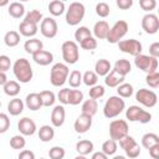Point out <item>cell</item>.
Instances as JSON below:
<instances>
[{
    "label": "cell",
    "instance_id": "60",
    "mask_svg": "<svg viewBox=\"0 0 159 159\" xmlns=\"http://www.w3.org/2000/svg\"><path fill=\"white\" fill-rule=\"evenodd\" d=\"M6 5H9L7 0H0V6H6Z\"/></svg>",
    "mask_w": 159,
    "mask_h": 159
},
{
    "label": "cell",
    "instance_id": "36",
    "mask_svg": "<svg viewBox=\"0 0 159 159\" xmlns=\"http://www.w3.org/2000/svg\"><path fill=\"white\" fill-rule=\"evenodd\" d=\"M42 19H43L42 14H41L39 10L34 9V10H30V11H29V12L25 15L24 21H27V22H31V24L37 25L39 22H41V21H42Z\"/></svg>",
    "mask_w": 159,
    "mask_h": 159
},
{
    "label": "cell",
    "instance_id": "56",
    "mask_svg": "<svg viewBox=\"0 0 159 159\" xmlns=\"http://www.w3.org/2000/svg\"><path fill=\"white\" fill-rule=\"evenodd\" d=\"M19 159H35V153L29 149H24L19 154Z\"/></svg>",
    "mask_w": 159,
    "mask_h": 159
},
{
    "label": "cell",
    "instance_id": "35",
    "mask_svg": "<svg viewBox=\"0 0 159 159\" xmlns=\"http://www.w3.org/2000/svg\"><path fill=\"white\" fill-rule=\"evenodd\" d=\"M133 86L130 83H125L123 82L122 84H119L117 87V93H118V97L120 98H129L132 94H133Z\"/></svg>",
    "mask_w": 159,
    "mask_h": 159
},
{
    "label": "cell",
    "instance_id": "55",
    "mask_svg": "<svg viewBox=\"0 0 159 159\" xmlns=\"http://www.w3.org/2000/svg\"><path fill=\"white\" fill-rule=\"evenodd\" d=\"M133 5V0H117V6L122 10H128L129 7H132Z\"/></svg>",
    "mask_w": 159,
    "mask_h": 159
},
{
    "label": "cell",
    "instance_id": "44",
    "mask_svg": "<svg viewBox=\"0 0 159 159\" xmlns=\"http://www.w3.org/2000/svg\"><path fill=\"white\" fill-rule=\"evenodd\" d=\"M65 149L62 147H52L50 150H48V157L50 159H63L65 158Z\"/></svg>",
    "mask_w": 159,
    "mask_h": 159
},
{
    "label": "cell",
    "instance_id": "32",
    "mask_svg": "<svg viewBox=\"0 0 159 159\" xmlns=\"http://www.w3.org/2000/svg\"><path fill=\"white\" fill-rule=\"evenodd\" d=\"M48 11L53 16H60L65 11V2L60 0H53L48 4Z\"/></svg>",
    "mask_w": 159,
    "mask_h": 159
},
{
    "label": "cell",
    "instance_id": "41",
    "mask_svg": "<svg viewBox=\"0 0 159 159\" xmlns=\"http://www.w3.org/2000/svg\"><path fill=\"white\" fill-rule=\"evenodd\" d=\"M83 101V93L80 89H71L68 96V104L77 106Z\"/></svg>",
    "mask_w": 159,
    "mask_h": 159
},
{
    "label": "cell",
    "instance_id": "52",
    "mask_svg": "<svg viewBox=\"0 0 159 159\" xmlns=\"http://www.w3.org/2000/svg\"><path fill=\"white\" fill-rule=\"evenodd\" d=\"M139 5H140V7L144 11H150V10H154L155 9L157 1L155 0H140L139 1Z\"/></svg>",
    "mask_w": 159,
    "mask_h": 159
},
{
    "label": "cell",
    "instance_id": "30",
    "mask_svg": "<svg viewBox=\"0 0 159 159\" xmlns=\"http://www.w3.org/2000/svg\"><path fill=\"white\" fill-rule=\"evenodd\" d=\"M4 42H5V45L7 47H15V46H17L19 42H20V34L17 31H14V30L7 31L5 34V36H4Z\"/></svg>",
    "mask_w": 159,
    "mask_h": 159
},
{
    "label": "cell",
    "instance_id": "50",
    "mask_svg": "<svg viewBox=\"0 0 159 159\" xmlns=\"http://www.w3.org/2000/svg\"><path fill=\"white\" fill-rule=\"evenodd\" d=\"M11 67V60L6 55H0V72H6Z\"/></svg>",
    "mask_w": 159,
    "mask_h": 159
},
{
    "label": "cell",
    "instance_id": "19",
    "mask_svg": "<svg viewBox=\"0 0 159 159\" xmlns=\"http://www.w3.org/2000/svg\"><path fill=\"white\" fill-rule=\"evenodd\" d=\"M24 50L30 53V55H34L41 50H43V43L41 40L36 39V37H32L30 40H26V42L24 43Z\"/></svg>",
    "mask_w": 159,
    "mask_h": 159
},
{
    "label": "cell",
    "instance_id": "22",
    "mask_svg": "<svg viewBox=\"0 0 159 159\" xmlns=\"http://www.w3.org/2000/svg\"><path fill=\"white\" fill-rule=\"evenodd\" d=\"M25 104L30 111H39L42 107V102L39 93H30L25 98Z\"/></svg>",
    "mask_w": 159,
    "mask_h": 159
},
{
    "label": "cell",
    "instance_id": "4",
    "mask_svg": "<svg viewBox=\"0 0 159 159\" xmlns=\"http://www.w3.org/2000/svg\"><path fill=\"white\" fill-rule=\"evenodd\" d=\"M84 14H86V7L82 2L78 1L71 2L66 11V22L70 26H76L83 20Z\"/></svg>",
    "mask_w": 159,
    "mask_h": 159
},
{
    "label": "cell",
    "instance_id": "38",
    "mask_svg": "<svg viewBox=\"0 0 159 159\" xmlns=\"http://www.w3.org/2000/svg\"><path fill=\"white\" fill-rule=\"evenodd\" d=\"M67 81H68V83H70L71 87H73V88L80 87L81 83H82V73H81V71L73 70V71L70 73V77L67 78Z\"/></svg>",
    "mask_w": 159,
    "mask_h": 159
},
{
    "label": "cell",
    "instance_id": "25",
    "mask_svg": "<svg viewBox=\"0 0 159 159\" xmlns=\"http://www.w3.org/2000/svg\"><path fill=\"white\" fill-rule=\"evenodd\" d=\"M24 106L25 103L22 102V99L20 98H14L9 102L7 104V112L11 114V116H19L24 111Z\"/></svg>",
    "mask_w": 159,
    "mask_h": 159
},
{
    "label": "cell",
    "instance_id": "27",
    "mask_svg": "<svg viewBox=\"0 0 159 159\" xmlns=\"http://www.w3.org/2000/svg\"><path fill=\"white\" fill-rule=\"evenodd\" d=\"M97 109H98V103L96 99H86L83 103H82V113L83 114H87L89 117H93L96 113H97Z\"/></svg>",
    "mask_w": 159,
    "mask_h": 159
},
{
    "label": "cell",
    "instance_id": "62",
    "mask_svg": "<svg viewBox=\"0 0 159 159\" xmlns=\"http://www.w3.org/2000/svg\"><path fill=\"white\" fill-rule=\"evenodd\" d=\"M73 159H87L84 155H77L76 158H73Z\"/></svg>",
    "mask_w": 159,
    "mask_h": 159
},
{
    "label": "cell",
    "instance_id": "8",
    "mask_svg": "<svg viewBox=\"0 0 159 159\" xmlns=\"http://www.w3.org/2000/svg\"><path fill=\"white\" fill-rule=\"evenodd\" d=\"M125 117L129 122H139V123H149L152 120V114L139 106H130L125 111Z\"/></svg>",
    "mask_w": 159,
    "mask_h": 159
},
{
    "label": "cell",
    "instance_id": "53",
    "mask_svg": "<svg viewBox=\"0 0 159 159\" xmlns=\"http://www.w3.org/2000/svg\"><path fill=\"white\" fill-rule=\"evenodd\" d=\"M125 155H127L128 158H130V159L138 158V157L140 155V147H139V144L137 143L134 147H132V148H129L128 150H125Z\"/></svg>",
    "mask_w": 159,
    "mask_h": 159
},
{
    "label": "cell",
    "instance_id": "10",
    "mask_svg": "<svg viewBox=\"0 0 159 159\" xmlns=\"http://www.w3.org/2000/svg\"><path fill=\"white\" fill-rule=\"evenodd\" d=\"M118 47L122 52L124 53H128V55H132V56H138L142 53L143 51V46L142 43L135 40V39H128V40H120L118 42Z\"/></svg>",
    "mask_w": 159,
    "mask_h": 159
},
{
    "label": "cell",
    "instance_id": "11",
    "mask_svg": "<svg viewBox=\"0 0 159 159\" xmlns=\"http://www.w3.org/2000/svg\"><path fill=\"white\" fill-rule=\"evenodd\" d=\"M135 99L143 104L144 107H148V108H152L157 104L158 102V96L154 91L152 89H147V88H140L135 93Z\"/></svg>",
    "mask_w": 159,
    "mask_h": 159
},
{
    "label": "cell",
    "instance_id": "40",
    "mask_svg": "<svg viewBox=\"0 0 159 159\" xmlns=\"http://www.w3.org/2000/svg\"><path fill=\"white\" fill-rule=\"evenodd\" d=\"M92 36V32H91V30L88 29V27H86V26H80L77 30H76V32H75V40L77 41V42H82L83 40H86V39H88V37H91Z\"/></svg>",
    "mask_w": 159,
    "mask_h": 159
},
{
    "label": "cell",
    "instance_id": "64",
    "mask_svg": "<svg viewBox=\"0 0 159 159\" xmlns=\"http://www.w3.org/2000/svg\"><path fill=\"white\" fill-rule=\"evenodd\" d=\"M0 107H1V102H0Z\"/></svg>",
    "mask_w": 159,
    "mask_h": 159
},
{
    "label": "cell",
    "instance_id": "20",
    "mask_svg": "<svg viewBox=\"0 0 159 159\" xmlns=\"http://www.w3.org/2000/svg\"><path fill=\"white\" fill-rule=\"evenodd\" d=\"M37 25L27 22V21H22L19 25V34H21L25 37H34L37 34Z\"/></svg>",
    "mask_w": 159,
    "mask_h": 159
},
{
    "label": "cell",
    "instance_id": "57",
    "mask_svg": "<svg viewBox=\"0 0 159 159\" xmlns=\"http://www.w3.org/2000/svg\"><path fill=\"white\" fill-rule=\"evenodd\" d=\"M148 150H149V155H150L153 159H159V144L153 145V147L149 148Z\"/></svg>",
    "mask_w": 159,
    "mask_h": 159
},
{
    "label": "cell",
    "instance_id": "5",
    "mask_svg": "<svg viewBox=\"0 0 159 159\" xmlns=\"http://www.w3.org/2000/svg\"><path fill=\"white\" fill-rule=\"evenodd\" d=\"M128 22L124 20H118L112 27H109L108 35L106 37V40L109 43H118L127 34L128 31Z\"/></svg>",
    "mask_w": 159,
    "mask_h": 159
},
{
    "label": "cell",
    "instance_id": "42",
    "mask_svg": "<svg viewBox=\"0 0 159 159\" xmlns=\"http://www.w3.org/2000/svg\"><path fill=\"white\" fill-rule=\"evenodd\" d=\"M26 145V140L24 138V135H14L10 139V147L12 149H24Z\"/></svg>",
    "mask_w": 159,
    "mask_h": 159
},
{
    "label": "cell",
    "instance_id": "17",
    "mask_svg": "<svg viewBox=\"0 0 159 159\" xmlns=\"http://www.w3.org/2000/svg\"><path fill=\"white\" fill-rule=\"evenodd\" d=\"M32 60L40 66H47L53 61V55L50 51L41 50V51L32 55Z\"/></svg>",
    "mask_w": 159,
    "mask_h": 159
},
{
    "label": "cell",
    "instance_id": "51",
    "mask_svg": "<svg viewBox=\"0 0 159 159\" xmlns=\"http://www.w3.org/2000/svg\"><path fill=\"white\" fill-rule=\"evenodd\" d=\"M70 88H62L57 93V98L62 104H68V96H70Z\"/></svg>",
    "mask_w": 159,
    "mask_h": 159
},
{
    "label": "cell",
    "instance_id": "28",
    "mask_svg": "<svg viewBox=\"0 0 159 159\" xmlns=\"http://www.w3.org/2000/svg\"><path fill=\"white\" fill-rule=\"evenodd\" d=\"M53 137H55V129L51 125L45 124V125L40 127V129H39V138H40L41 142L47 143V142L52 140Z\"/></svg>",
    "mask_w": 159,
    "mask_h": 159
},
{
    "label": "cell",
    "instance_id": "54",
    "mask_svg": "<svg viewBox=\"0 0 159 159\" xmlns=\"http://www.w3.org/2000/svg\"><path fill=\"white\" fill-rule=\"evenodd\" d=\"M149 56L158 58L159 57V42H153L149 46Z\"/></svg>",
    "mask_w": 159,
    "mask_h": 159
},
{
    "label": "cell",
    "instance_id": "21",
    "mask_svg": "<svg viewBox=\"0 0 159 159\" xmlns=\"http://www.w3.org/2000/svg\"><path fill=\"white\" fill-rule=\"evenodd\" d=\"M124 82V76L119 75L118 72H116L114 70H111V72L106 76L104 78V83L108 87H118L119 84H122Z\"/></svg>",
    "mask_w": 159,
    "mask_h": 159
},
{
    "label": "cell",
    "instance_id": "33",
    "mask_svg": "<svg viewBox=\"0 0 159 159\" xmlns=\"http://www.w3.org/2000/svg\"><path fill=\"white\" fill-rule=\"evenodd\" d=\"M155 144H159V137L155 133H147L142 137V145L145 149H149Z\"/></svg>",
    "mask_w": 159,
    "mask_h": 159
},
{
    "label": "cell",
    "instance_id": "26",
    "mask_svg": "<svg viewBox=\"0 0 159 159\" xmlns=\"http://www.w3.org/2000/svg\"><path fill=\"white\" fill-rule=\"evenodd\" d=\"M93 148H94L93 143L91 140H88V139H82V140L77 142V144H76L77 153L80 155H84V157L88 155L89 153H92L93 152Z\"/></svg>",
    "mask_w": 159,
    "mask_h": 159
},
{
    "label": "cell",
    "instance_id": "46",
    "mask_svg": "<svg viewBox=\"0 0 159 159\" xmlns=\"http://www.w3.org/2000/svg\"><path fill=\"white\" fill-rule=\"evenodd\" d=\"M109 5L107 2H98L96 5V14L99 16V17H107L109 15Z\"/></svg>",
    "mask_w": 159,
    "mask_h": 159
},
{
    "label": "cell",
    "instance_id": "9",
    "mask_svg": "<svg viewBox=\"0 0 159 159\" xmlns=\"http://www.w3.org/2000/svg\"><path fill=\"white\" fill-rule=\"evenodd\" d=\"M128 123L124 119H114L109 123V135L111 139L119 142L122 138L128 135Z\"/></svg>",
    "mask_w": 159,
    "mask_h": 159
},
{
    "label": "cell",
    "instance_id": "15",
    "mask_svg": "<svg viewBox=\"0 0 159 159\" xmlns=\"http://www.w3.org/2000/svg\"><path fill=\"white\" fill-rule=\"evenodd\" d=\"M17 129H19V132L22 135H32V134H35V132H36L37 128H36V123L31 118L24 117V118H21L19 120Z\"/></svg>",
    "mask_w": 159,
    "mask_h": 159
},
{
    "label": "cell",
    "instance_id": "29",
    "mask_svg": "<svg viewBox=\"0 0 159 159\" xmlns=\"http://www.w3.org/2000/svg\"><path fill=\"white\" fill-rule=\"evenodd\" d=\"M7 11H9L10 16H12L14 19H20V17H22L24 14H25V6H24V4H21V2L14 1V2H11V4L9 5Z\"/></svg>",
    "mask_w": 159,
    "mask_h": 159
},
{
    "label": "cell",
    "instance_id": "39",
    "mask_svg": "<svg viewBox=\"0 0 159 159\" xmlns=\"http://www.w3.org/2000/svg\"><path fill=\"white\" fill-rule=\"evenodd\" d=\"M117 148H118L117 147V142L113 140V139H108L102 144V153H104L107 157H109V155L116 154Z\"/></svg>",
    "mask_w": 159,
    "mask_h": 159
},
{
    "label": "cell",
    "instance_id": "14",
    "mask_svg": "<svg viewBox=\"0 0 159 159\" xmlns=\"http://www.w3.org/2000/svg\"><path fill=\"white\" fill-rule=\"evenodd\" d=\"M92 127V117L87 116V114H80L76 120H75V124H73V128L77 133L80 134H83V133H87L89 130V128Z\"/></svg>",
    "mask_w": 159,
    "mask_h": 159
},
{
    "label": "cell",
    "instance_id": "3",
    "mask_svg": "<svg viewBox=\"0 0 159 159\" xmlns=\"http://www.w3.org/2000/svg\"><path fill=\"white\" fill-rule=\"evenodd\" d=\"M68 75H70V70L66 63H61V62L55 63L50 72V82L55 87H61L67 81Z\"/></svg>",
    "mask_w": 159,
    "mask_h": 159
},
{
    "label": "cell",
    "instance_id": "23",
    "mask_svg": "<svg viewBox=\"0 0 159 159\" xmlns=\"http://www.w3.org/2000/svg\"><path fill=\"white\" fill-rule=\"evenodd\" d=\"M111 68H112V66H111V62L108 61V60H106V58H101V60H98L97 62H96V65H94V73L97 75V76H107L109 72H111Z\"/></svg>",
    "mask_w": 159,
    "mask_h": 159
},
{
    "label": "cell",
    "instance_id": "34",
    "mask_svg": "<svg viewBox=\"0 0 159 159\" xmlns=\"http://www.w3.org/2000/svg\"><path fill=\"white\" fill-rule=\"evenodd\" d=\"M39 94L42 102V107H51L56 101L55 93L52 91H41Z\"/></svg>",
    "mask_w": 159,
    "mask_h": 159
},
{
    "label": "cell",
    "instance_id": "16",
    "mask_svg": "<svg viewBox=\"0 0 159 159\" xmlns=\"http://www.w3.org/2000/svg\"><path fill=\"white\" fill-rule=\"evenodd\" d=\"M65 118H66V111L63 108V106H56L52 112H51V123L53 127L58 128L65 123Z\"/></svg>",
    "mask_w": 159,
    "mask_h": 159
},
{
    "label": "cell",
    "instance_id": "49",
    "mask_svg": "<svg viewBox=\"0 0 159 159\" xmlns=\"http://www.w3.org/2000/svg\"><path fill=\"white\" fill-rule=\"evenodd\" d=\"M10 128V118L5 113H0V134L7 132Z\"/></svg>",
    "mask_w": 159,
    "mask_h": 159
},
{
    "label": "cell",
    "instance_id": "18",
    "mask_svg": "<svg viewBox=\"0 0 159 159\" xmlns=\"http://www.w3.org/2000/svg\"><path fill=\"white\" fill-rule=\"evenodd\" d=\"M108 31H109V25L107 21L104 20H101V21H97L93 26V34H94V39H99V40H103L107 37L108 35Z\"/></svg>",
    "mask_w": 159,
    "mask_h": 159
},
{
    "label": "cell",
    "instance_id": "24",
    "mask_svg": "<svg viewBox=\"0 0 159 159\" xmlns=\"http://www.w3.org/2000/svg\"><path fill=\"white\" fill-rule=\"evenodd\" d=\"M116 72H118L119 75L122 76H127L130 71H132V65L128 60L125 58H120V60H117L116 63H114V68H113Z\"/></svg>",
    "mask_w": 159,
    "mask_h": 159
},
{
    "label": "cell",
    "instance_id": "2",
    "mask_svg": "<svg viewBox=\"0 0 159 159\" xmlns=\"http://www.w3.org/2000/svg\"><path fill=\"white\" fill-rule=\"evenodd\" d=\"M124 108H125L124 99L118 96H112L104 103L103 114L106 118H114V117L119 116L124 111Z\"/></svg>",
    "mask_w": 159,
    "mask_h": 159
},
{
    "label": "cell",
    "instance_id": "7",
    "mask_svg": "<svg viewBox=\"0 0 159 159\" xmlns=\"http://www.w3.org/2000/svg\"><path fill=\"white\" fill-rule=\"evenodd\" d=\"M61 51H62V58L65 60L66 65H73L80 58L78 45L75 41H65L62 43Z\"/></svg>",
    "mask_w": 159,
    "mask_h": 159
},
{
    "label": "cell",
    "instance_id": "13",
    "mask_svg": "<svg viewBox=\"0 0 159 159\" xmlns=\"http://www.w3.org/2000/svg\"><path fill=\"white\" fill-rule=\"evenodd\" d=\"M57 30H58V26H57V22L55 19H52V17L42 19V21L40 24V31L45 37L53 39L57 35Z\"/></svg>",
    "mask_w": 159,
    "mask_h": 159
},
{
    "label": "cell",
    "instance_id": "47",
    "mask_svg": "<svg viewBox=\"0 0 159 159\" xmlns=\"http://www.w3.org/2000/svg\"><path fill=\"white\" fill-rule=\"evenodd\" d=\"M137 144V142H135V139L133 138V137H130L129 134L128 135H125L124 138H122L120 140H119V145H120V148L125 152V150H128L129 148H132V147H134Z\"/></svg>",
    "mask_w": 159,
    "mask_h": 159
},
{
    "label": "cell",
    "instance_id": "1",
    "mask_svg": "<svg viewBox=\"0 0 159 159\" xmlns=\"http://www.w3.org/2000/svg\"><path fill=\"white\" fill-rule=\"evenodd\" d=\"M12 71H14V75H15L16 80L19 82H21V83H29L32 80L34 71H32L31 63H30L29 60H26L24 57L17 58L14 62Z\"/></svg>",
    "mask_w": 159,
    "mask_h": 159
},
{
    "label": "cell",
    "instance_id": "61",
    "mask_svg": "<svg viewBox=\"0 0 159 159\" xmlns=\"http://www.w3.org/2000/svg\"><path fill=\"white\" fill-rule=\"evenodd\" d=\"M112 159H125V157H123V155H116Z\"/></svg>",
    "mask_w": 159,
    "mask_h": 159
},
{
    "label": "cell",
    "instance_id": "37",
    "mask_svg": "<svg viewBox=\"0 0 159 159\" xmlns=\"http://www.w3.org/2000/svg\"><path fill=\"white\" fill-rule=\"evenodd\" d=\"M97 81H98V76L94 73V71H86L83 75H82V82L88 86V87H93L97 84Z\"/></svg>",
    "mask_w": 159,
    "mask_h": 159
},
{
    "label": "cell",
    "instance_id": "43",
    "mask_svg": "<svg viewBox=\"0 0 159 159\" xmlns=\"http://www.w3.org/2000/svg\"><path fill=\"white\" fill-rule=\"evenodd\" d=\"M104 92H106V89H104L103 86L96 84V86H93V87L89 88V92H88V93H89V98H92V99H98V98H101V97L104 96Z\"/></svg>",
    "mask_w": 159,
    "mask_h": 159
},
{
    "label": "cell",
    "instance_id": "48",
    "mask_svg": "<svg viewBox=\"0 0 159 159\" xmlns=\"http://www.w3.org/2000/svg\"><path fill=\"white\" fill-rule=\"evenodd\" d=\"M80 46H81V48L87 50V51L94 50V48L97 47V40H96L93 36H91V37H88V39L83 40V41L80 43Z\"/></svg>",
    "mask_w": 159,
    "mask_h": 159
},
{
    "label": "cell",
    "instance_id": "31",
    "mask_svg": "<svg viewBox=\"0 0 159 159\" xmlns=\"http://www.w3.org/2000/svg\"><path fill=\"white\" fill-rule=\"evenodd\" d=\"M4 92L5 94L10 96V97H16L19 93H20V83L16 82V81H7L4 86Z\"/></svg>",
    "mask_w": 159,
    "mask_h": 159
},
{
    "label": "cell",
    "instance_id": "6",
    "mask_svg": "<svg viewBox=\"0 0 159 159\" xmlns=\"http://www.w3.org/2000/svg\"><path fill=\"white\" fill-rule=\"evenodd\" d=\"M134 65L137 66V68L142 70L143 72H145L147 75L157 72L158 70V58H154L149 55H138L134 58Z\"/></svg>",
    "mask_w": 159,
    "mask_h": 159
},
{
    "label": "cell",
    "instance_id": "63",
    "mask_svg": "<svg viewBox=\"0 0 159 159\" xmlns=\"http://www.w3.org/2000/svg\"><path fill=\"white\" fill-rule=\"evenodd\" d=\"M40 159H45V158H40Z\"/></svg>",
    "mask_w": 159,
    "mask_h": 159
},
{
    "label": "cell",
    "instance_id": "12",
    "mask_svg": "<svg viewBox=\"0 0 159 159\" xmlns=\"http://www.w3.org/2000/svg\"><path fill=\"white\" fill-rule=\"evenodd\" d=\"M142 27L143 30L149 34V35H154L158 32L159 30V19L155 14H145L142 19Z\"/></svg>",
    "mask_w": 159,
    "mask_h": 159
},
{
    "label": "cell",
    "instance_id": "58",
    "mask_svg": "<svg viewBox=\"0 0 159 159\" xmlns=\"http://www.w3.org/2000/svg\"><path fill=\"white\" fill-rule=\"evenodd\" d=\"M91 159H108V157L102 152H96V153H93Z\"/></svg>",
    "mask_w": 159,
    "mask_h": 159
},
{
    "label": "cell",
    "instance_id": "45",
    "mask_svg": "<svg viewBox=\"0 0 159 159\" xmlns=\"http://www.w3.org/2000/svg\"><path fill=\"white\" fill-rule=\"evenodd\" d=\"M145 82L149 87L152 88H158L159 87V72H153V73H149L145 77Z\"/></svg>",
    "mask_w": 159,
    "mask_h": 159
},
{
    "label": "cell",
    "instance_id": "59",
    "mask_svg": "<svg viewBox=\"0 0 159 159\" xmlns=\"http://www.w3.org/2000/svg\"><path fill=\"white\" fill-rule=\"evenodd\" d=\"M7 82V77L4 72H0V86H4Z\"/></svg>",
    "mask_w": 159,
    "mask_h": 159
}]
</instances>
